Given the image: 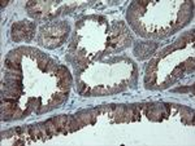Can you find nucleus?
I'll return each instance as SVG.
<instances>
[{
    "mask_svg": "<svg viewBox=\"0 0 195 146\" xmlns=\"http://www.w3.org/2000/svg\"><path fill=\"white\" fill-rule=\"evenodd\" d=\"M39 126H31V127H29V133H30V136L33 138H38L40 135H39Z\"/></svg>",
    "mask_w": 195,
    "mask_h": 146,
    "instance_id": "obj_1",
    "label": "nucleus"
}]
</instances>
